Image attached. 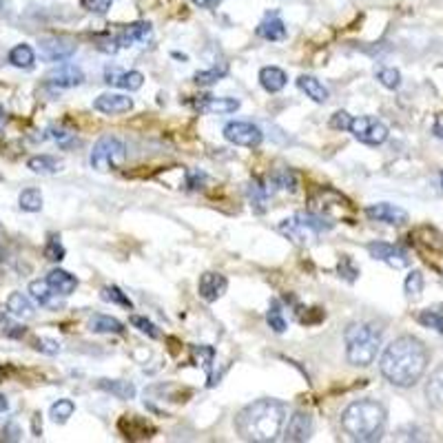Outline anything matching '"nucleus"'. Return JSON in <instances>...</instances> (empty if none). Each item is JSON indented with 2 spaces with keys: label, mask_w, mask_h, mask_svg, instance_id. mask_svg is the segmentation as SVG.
Returning <instances> with one entry per match:
<instances>
[{
  "label": "nucleus",
  "mask_w": 443,
  "mask_h": 443,
  "mask_svg": "<svg viewBox=\"0 0 443 443\" xmlns=\"http://www.w3.org/2000/svg\"><path fill=\"white\" fill-rule=\"evenodd\" d=\"M428 364H430V353L424 346V342L413 335H404L386 346L379 368H382V375L393 386L413 388L415 384L421 382V377L426 375Z\"/></svg>",
  "instance_id": "obj_1"
},
{
  "label": "nucleus",
  "mask_w": 443,
  "mask_h": 443,
  "mask_svg": "<svg viewBox=\"0 0 443 443\" xmlns=\"http://www.w3.org/2000/svg\"><path fill=\"white\" fill-rule=\"evenodd\" d=\"M284 419H286V404L277 399H257L244 410H239L235 417V430L246 441L268 443L279 437Z\"/></svg>",
  "instance_id": "obj_2"
},
{
  "label": "nucleus",
  "mask_w": 443,
  "mask_h": 443,
  "mask_svg": "<svg viewBox=\"0 0 443 443\" xmlns=\"http://www.w3.org/2000/svg\"><path fill=\"white\" fill-rule=\"evenodd\" d=\"M342 430L353 441H379L386 430V408L375 399L353 402L342 413Z\"/></svg>",
  "instance_id": "obj_3"
},
{
  "label": "nucleus",
  "mask_w": 443,
  "mask_h": 443,
  "mask_svg": "<svg viewBox=\"0 0 443 443\" xmlns=\"http://www.w3.org/2000/svg\"><path fill=\"white\" fill-rule=\"evenodd\" d=\"M344 342H346V360L353 366L366 368L377 360L379 346H382V331L375 324L357 322L346 328Z\"/></svg>",
  "instance_id": "obj_4"
},
{
  "label": "nucleus",
  "mask_w": 443,
  "mask_h": 443,
  "mask_svg": "<svg viewBox=\"0 0 443 443\" xmlns=\"http://www.w3.org/2000/svg\"><path fill=\"white\" fill-rule=\"evenodd\" d=\"M333 222L326 219L317 213H295L293 217L284 219L282 224L277 226L282 235H286L295 244H308L315 237H319L324 233L333 230Z\"/></svg>",
  "instance_id": "obj_5"
},
{
  "label": "nucleus",
  "mask_w": 443,
  "mask_h": 443,
  "mask_svg": "<svg viewBox=\"0 0 443 443\" xmlns=\"http://www.w3.org/2000/svg\"><path fill=\"white\" fill-rule=\"evenodd\" d=\"M126 160V144L115 138V135H104L96 144H93V151L89 155V164L91 168H96L100 173H109L120 168Z\"/></svg>",
  "instance_id": "obj_6"
},
{
  "label": "nucleus",
  "mask_w": 443,
  "mask_h": 443,
  "mask_svg": "<svg viewBox=\"0 0 443 443\" xmlns=\"http://www.w3.org/2000/svg\"><path fill=\"white\" fill-rule=\"evenodd\" d=\"M351 133L355 135V140H360L362 144L379 146L388 140L390 131L382 120L373 118V115H360V118H353Z\"/></svg>",
  "instance_id": "obj_7"
},
{
  "label": "nucleus",
  "mask_w": 443,
  "mask_h": 443,
  "mask_svg": "<svg viewBox=\"0 0 443 443\" xmlns=\"http://www.w3.org/2000/svg\"><path fill=\"white\" fill-rule=\"evenodd\" d=\"M224 138L235 144V146H246V149H255V146L262 144L264 140V133L257 124L253 122H244V120H235V122H228L224 126Z\"/></svg>",
  "instance_id": "obj_8"
},
{
  "label": "nucleus",
  "mask_w": 443,
  "mask_h": 443,
  "mask_svg": "<svg viewBox=\"0 0 443 443\" xmlns=\"http://www.w3.org/2000/svg\"><path fill=\"white\" fill-rule=\"evenodd\" d=\"M76 49H78L76 40L67 36H47L38 40L40 58L47 62H65L76 54Z\"/></svg>",
  "instance_id": "obj_9"
},
{
  "label": "nucleus",
  "mask_w": 443,
  "mask_h": 443,
  "mask_svg": "<svg viewBox=\"0 0 443 443\" xmlns=\"http://www.w3.org/2000/svg\"><path fill=\"white\" fill-rule=\"evenodd\" d=\"M368 253H371V257L384 262V264H388V266H393V268L410 266L408 253L404 248L395 246V244H388V242H371V244H368Z\"/></svg>",
  "instance_id": "obj_10"
},
{
  "label": "nucleus",
  "mask_w": 443,
  "mask_h": 443,
  "mask_svg": "<svg viewBox=\"0 0 443 443\" xmlns=\"http://www.w3.org/2000/svg\"><path fill=\"white\" fill-rule=\"evenodd\" d=\"M313 435V417L304 410H297L293 413L284 426V441H291V443H302V441H308Z\"/></svg>",
  "instance_id": "obj_11"
},
{
  "label": "nucleus",
  "mask_w": 443,
  "mask_h": 443,
  "mask_svg": "<svg viewBox=\"0 0 443 443\" xmlns=\"http://www.w3.org/2000/svg\"><path fill=\"white\" fill-rule=\"evenodd\" d=\"M226 288H228V282H226L224 275H222V273L206 270V273H202V275H199L197 293H199V297H202L204 302H208V304L217 302L222 295L226 293Z\"/></svg>",
  "instance_id": "obj_12"
},
{
  "label": "nucleus",
  "mask_w": 443,
  "mask_h": 443,
  "mask_svg": "<svg viewBox=\"0 0 443 443\" xmlns=\"http://www.w3.org/2000/svg\"><path fill=\"white\" fill-rule=\"evenodd\" d=\"M366 215L373 222H384V224H390V226H402L408 222V210H404L402 206L388 204V202L371 204L366 208Z\"/></svg>",
  "instance_id": "obj_13"
},
{
  "label": "nucleus",
  "mask_w": 443,
  "mask_h": 443,
  "mask_svg": "<svg viewBox=\"0 0 443 443\" xmlns=\"http://www.w3.org/2000/svg\"><path fill=\"white\" fill-rule=\"evenodd\" d=\"M84 82V73L76 65H60L47 76V84L54 89H73Z\"/></svg>",
  "instance_id": "obj_14"
},
{
  "label": "nucleus",
  "mask_w": 443,
  "mask_h": 443,
  "mask_svg": "<svg viewBox=\"0 0 443 443\" xmlns=\"http://www.w3.org/2000/svg\"><path fill=\"white\" fill-rule=\"evenodd\" d=\"M93 109L104 115H120L133 109V100L129 96H122V93H102L93 100Z\"/></svg>",
  "instance_id": "obj_15"
},
{
  "label": "nucleus",
  "mask_w": 443,
  "mask_h": 443,
  "mask_svg": "<svg viewBox=\"0 0 443 443\" xmlns=\"http://www.w3.org/2000/svg\"><path fill=\"white\" fill-rule=\"evenodd\" d=\"M193 107L199 113H235L239 109V100L235 98H217V96H199L197 100H193Z\"/></svg>",
  "instance_id": "obj_16"
},
{
  "label": "nucleus",
  "mask_w": 443,
  "mask_h": 443,
  "mask_svg": "<svg viewBox=\"0 0 443 443\" xmlns=\"http://www.w3.org/2000/svg\"><path fill=\"white\" fill-rule=\"evenodd\" d=\"M104 82L111 87H120L124 91H138L144 84V76L140 71H120V69H107L104 71Z\"/></svg>",
  "instance_id": "obj_17"
},
{
  "label": "nucleus",
  "mask_w": 443,
  "mask_h": 443,
  "mask_svg": "<svg viewBox=\"0 0 443 443\" xmlns=\"http://www.w3.org/2000/svg\"><path fill=\"white\" fill-rule=\"evenodd\" d=\"M151 25L149 23H131V25H126L118 36H115V40H118V45L120 49L122 47H133V45H140V42H146L151 38Z\"/></svg>",
  "instance_id": "obj_18"
},
{
  "label": "nucleus",
  "mask_w": 443,
  "mask_h": 443,
  "mask_svg": "<svg viewBox=\"0 0 443 443\" xmlns=\"http://www.w3.org/2000/svg\"><path fill=\"white\" fill-rule=\"evenodd\" d=\"M255 34L268 42H279L286 38V25H284V20L279 16H266L257 25Z\"/></svg>",
  "instance_id": "obj_19"
},
{
  "label": "nucleus",
  "mask_w": 443,
  "mask_h": 443,
  "mask_svg": "<svg viewBox=\"0 0 443 443\" xmlns=\"http://www.w3.org/2000/svg\"><path fill=\"white\" fill-rule=\"evenodd\" d=\"M47 282H49V286L54 288L58 295H62V297H67V295L71 293H76L78 288V277L76 275H71V273L67 270H62V268H54L47 275Z\"/></svg>",
  "instance_id": "obj_20"
},
{
  "label": "nucleus",
  "mask_w": 443,
  "mask_h": 443,
  "mask_svg": "<svg viewBox=\"0 0 443 443\" xmlns=\"http://www.w3.org/2000/svg\"><path fill=\"white\" fill-rule=\"evenodd\" d=\"M286 82H288L286 71L279 67H264L259 71V84L264 87V91H268V93H279L284 87H286Z\"/></svg>",
  "instance_id": "obj_21"
},
{
  "label": "nucleus",
  "mask_w": 443,
  "mask_h": 443,
  "mask_svg": "<svg viewBox=\"0 0 443 443\" xmlns=\"http://www.w3.org/2000/svg\"><path fill=\"white\" fill-rule=\"evenodd\" d=\"M89 331L96 335H122L124 324L120 319L111 317V315H93L89 319Z\"/></svg>",
  "instance_id": "obj_22"
},
{
  "label": "nucleus",
  "mask_w": 443,
  "mask_h": 443,
  "mask_svg": "<svg viewBox=\"0 0 443 443\" xmlns=\"http://www.w3.org/2000/svg\"><path fill=\"white\" fill-rule=\"evenodd\" d=\"M98 388L104 390V393H109L113 397L122 399V402H129V399L135 397V386L131 382H124V379H100L98 382Z\"/></svg>",
  "instance_id": "obj_23"
},
{
  "label": "nucleus",
  "mask_w": 443,
  "mask_h": 443,
  "mask_svg": "<svg viewBox=\"0 0 443 443\" xmlns=\"http://www.w3.org/2000/svg\"><path fill=\"white\" fill-rule=\"evenodd\" d=\"M297 87H299L313 102H317V104H324L326 100H328V96H331L328 89H326L317 78H315V76H306V73L297 78Z\"/></svg>",
  "instance_id": "obj_24"
},
{
  "label": "nucleus",
  "mask_w": 443,
  "mask_h": 443,
  "mask_svg": "<svg viewBox=\"0 0 443 443\" xmlns=\"http://www.w3.org/2000/svg\"><path fill=\"white\" fill-rule=\"evenodd\" d=\"M62 160L54 155H34L27 160V168H31L34 173L38 175H54V173H60L62 171Z\"/></svg>",
  "instance_id": "obj_25"
},
{
  "label": "nucleus",
  "mask_w": 443,
  "mask_h": 443,
  "mask_svg": "<svg viewBox=\"0 0 443 443\" xmlns=\"http://www.w3.org/2000/svg\"><path fill=\"white\" fill-rule=\"evenodd\" d=\"M29 295H31V299H34L36 304H40V306H47V308H54V306H56L54 297H56L58 293L49 286L47 277H45V279L31 282V284H29Z\"/></svg>",
  "instance_id": "obj_26"
},
{
  "label": "nucleus",
  "mask_w": 443,
  "mask_h": 443,
  "mask_svg": "<svg viewBox=\"0 0 443 443\" xmlns=\"http://www.w3.org/2000/svg\"><path fill=\"white\" fill-rule=\"evenodd\" d=\"M7 60H9V65L16 69H31L36 62V51L23 42V45H16L12 51H9Z\"/></svg>",
  "instance_id": "obj_27"
},
{
  "label": "nucleus",
  "mask_w": 443,
  "mask_h": 443,
  "mask_svg": "<svg viewBox=\"0 0 443 443\" xmlns=\"http://www.w3.org/2000/svg\"><path fill=\"white\" fill-rule=\"evenodd\" d=\"M426 397L435 408L443 406V366L430 375L428 384H426Z\"/></svg>",
  "instance_id": "obj_28"
},
{
  "label": "nucleus",
  "mask_w": 443,
  "mask_h": 443,
  "mask_svg": "<svg viewBox=\"0 0 443 443\" xmlns=\"http://www.w3.org/2000/svg\"><path fill=\"white\" fill-rule=\"evenodd\" d=\"M7 311L16 315V317L20 319H29V317H34V306H31V302L25 297L23 293H12L7 297Z\"/></svg>",
  "instance_id": "obj_29"
},
{
  "label": "nucleus",
  "mask_w": 443,
  "mask_h": 443,
  "mask_svg": "<svg viewBox=\"0 0 443 443\" xmlns=\"http://www.w3.org/2000/svg\"><path fill=\"white\" fill-rule=\"evenodd\" d=\"M417 322H419L421 326H426V328L437 331V333L443 335V304L430 306V308L421 311V313L417 315Z\"/></svg>",
  "instance_id": "obj_30"
},
{
  "label": "nucleus",
  "mask_w": 443,
  "mask_h": 443,
  "mask_svg": "<svg viewBox=\"0 0 443 443\" xmlns=\"http://www.w3.org/2000/svg\"><path fill=\"white\" fill-rule=\"evenodd\" d=\"M76 413V404L71 399H58V402L49 408V417L54 424H67V421Z\"/></svg>",
  "instance_id": "obj_31"
},
{
  "label": "nucleus",
  "mask_w": 443,
  "mask_h": 443,
  "mask_svg": "<svg viewBox=\"0 0 443 443\" xmlns=\"http://www.w3.org/2000/svg\"><path fill=\"white\" fill-rule=\"evenodd\" d=\"M226 73H228V65H219V67L215 65V67H210V69L197 71L195 76H193V82L199 84V87H210V84H215L222 78H226Z\"/></svg>",
  "instance_id": "obj_32"
},
{
  "label": "nucleus",
  "mask_w": 443,
  "mask_h": 443,
  "mask_svg": "<svg viewBox=\"0 0 443 443\" xmlns=\"http://www.w3.org/2000/svg\"><path fill=\"white\" fill-rule=\"evenodd\" d=\"M18 206L27 210V213H38L42 208V193L38 188H25L18 197Z\"/></svg>",
  "instance_id": "obj_33"
},
{
  "label": "nucleus",
  "mask_w": 443,
  "mask_h": 443,
  "mask_svg": "<svg viewBox=\"0 0 443 443\" xmlns=\"http://www.w3.org/2000/svg\"><path fill=\"white\" fill-rule=\"evenodd\" d=\"M100 297L104 302H109V304H118V306H122V308H126V311L133 308V302L126 297V293H122L118 286H104L100 291Z\"/></svg>",
  "instance_id": "obj_34"
},
{
  "label": "nucleus",
  "mask_w": 443,
  "mask_h": 443,
  "mask_svg": "<svg viewBox=\"0 0 443 443\" xmlns=\"http://www.w3.org/2000/svg\"><path fill=\"white\" fill-rule=\"evenodd\" d=\"M129 322H131V326L133 328H138L142 335H146L149 339H160L162 337V333H160V328L151 322V319H146V317H142V315H131L129 317Z\"/></svg>",
  "instance_id": "obj_35"
},
{
  "label": "nucleus",
  "mask_w": 443,
  "mask_h": 443,
  "mask_svg": "<svg viewBox=\"0 0 443 443\" xmlns=\"http://www.w3.org/2000/svg\"><path fill=\"white\" fill-rule=\"evenodd\" d=\"M377 80L382 82L386 89H390V91H395V89L402 87V73H399V69H395V67L379 69L377 71Z\"/></svg>",
  "instance_id": "obj_36"
},
{
  "label": "nucleus",
  "mask_w": 443,
  "mask_h": 443,
  "mask_svg": "<svg viewBox=\"0 0 443 443\" xmlns=\"http://www.w3.org/2000/svg\"><path fill=\"white\" fill-rule=\"evenodd\" d=\"M266 322H268V326L275 333H284L288 328V324H286V319H284V313H282V306H279V302H273L270 304V308H268V313H266Z\"/></svg>",
  "instance_id": "obj_37"
},
{
  "label": "nucleus",
  "mask_w": 443,
  "mask_h": 443,
  "mask_svg": "<svg viewBox=\"0 0 443 443\" xmlns=\"http://www.w3.org/2000/svg\"><path fill=\"white\" fill-rule=\"evenodd\" d=\"M404 288H406V295H408L410 299L419 297L421 291H424V275H421L419 270H413V273H410V275L406 277Z\"/></svg>",
  "instance_id": "obj_38"
},
{
  "label": "nucleus",
  "mask_w": 443,
  "mask_h": 443,
  "mask_svg": "<svg viewBox=\"0 0 443 443\" xmlns=\"http://www.w3.org/2000/svg\"><path fill=\"white\" fill-rule=\"evenodd\" d=\"M193 353L199 357V362H202V368L206 371V375H208V384H210V379H213V375H210V364L215 362V351L210 346H193Z\"/></svg>",
  "instance_id": "obj_39"
},
{
  "label": "nucleus",
  "mask_w": 443,
  "mask_h": 443,
  "mask_svg": "<svg viewBox=\"0 0 443 443\" xmlns=\"http://www.w3.org/2000/svg\"><path fill=\"white\" fill-rule=\"evenodd\" d=\"M45 257H47L49 262H60V259H65V246L60 244V237H58V235L49 237L47 246H45Z\"/></svg>",
  "instance_id": "obj_40"
},
{
  "label": "nucleus",
  "mask_w": 443,
  "mask_h": 443,
  "mask_svg": "<svg viewBox=\"0 0 443 443\" xmlns=\"http://www.w3.org/2000/svg\"><path fill=\"white\" fill-rule=\"evenodd\" d=\"M113 3H115V0H80L82 9H87V12L98 14V16L107 14Z\"/></svg>",
  "instance_id": "obj_41"
},
{
  "label": "nucleus",
  "mask_w": 443,
  "mask_h": 443,
  "mask_svg": "<svg viewBox=\"0 0 443 443\" xmlns=\"http://www.w3.org/2000/svg\"><path fill=\"white\" fill-rule=\"evenodd\" d=\"M34 348L42 355H58L60 353V344L56 339H49V337H38L34 342Z\"/></svg>",
  "instance_id": "obj_42"
},
{
  "label": "nucleus",
  "mask_w": 443,
  "mask_h": 443,
  "mask_svg": "<svg viewBox=\"0 0 443 443\" xmlns=\"http://www.w3.org/2000/svg\"><path fill=\"white\" fill-rule=\"evenodd\" d=\"M351 122H353L351 113H348V111H337L331 118V129H335V131H351Z\"/></svg>",
  "instance_id": "obj_43"
},
{
  "label": "nucleus",
  "mask_w": 443,
  "mask_h": 443,
  "mask_svg": "<svg viewBox=\"0 0 443 443\" xmlns=\"http://www.w3.org/2000/svg\"><path fill=\"white\" fill-rule=\"evenodd\" d=\"M23 439V430L18 424H7L3 428V441H20Z\"/></svg>",
  "instance_id": "obj_44"
},
{
  "label": "nucleus",
  "mask_w": 443,
  "mask_h": 443,
  "mask_svg": "<svg viewBox=\"0 0 443 443\" xmlns=\"http://www.w3.org/2000/svg\"><path fill=\"white\" fill-rule=\"evenodd\" d=\"M195 7H202V9H208V7H217L222 0H191Z\"/></svg>",
  "instance_id": "obj_45"
},
{
  "label": "nucleus",
  "mask_w": 443,
  "mask_h": 443,
  "mask_svg": "<svg viewBox=\"0 0 443 443\" xmlns=\"http://www.w3.org/2000/svg\"><path fill=\"white\" fill-rule=\"evenodd\" d=\"M9 328H12V331H7L9 337H23V335L27 333L25 326H9Z\"/></svg>",
  "instance_id": "obj_46"
},
{
  "label": "nucleus",
  "mask_w": 443,
  "mask_h": 443,
  "mask_svg": "<svg viewBox=\"0 0 443 443\" xmlns=\"http://www.w3.org/2000/svg\"><path fill=\"white\" fill-rule=\"evenodd\" d=\"M9 408V402H7V397L5 395H0V413H5V410Z\"/></svg>",
  "instance_id": "obj_47"
},
{
  "label": "nucleus",
  "mask_w": 443,
  "mask_h": 443,
  "mask_svg": "<svg viewBox=\"0 0 443 443\" xmlns=\"http://www.w3.org/2000/svg\"><path fill=\"white\" fill-rule=\"evenodd\" d=\"M435 135L443 140V124H437V126H435Z\"/></svg>",
  "instance_id": "obj_48"
},
{
  "label": "nucleus",
  "mask_w": 443,
  "mask_h": 443,
  "mask_svg": "<svg viewBox=\"0 0 443 443\" xmlns=\"http://www.w3.org/2000/svg\"><path fill=\"white\" fill-rule=\"evenodd\" d=\"M441 184H443V173H441Z\"/></svg>",
  "instance_id": "obj_49"
}]
</instances>
